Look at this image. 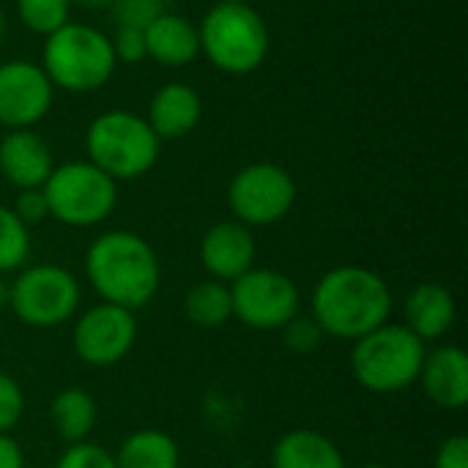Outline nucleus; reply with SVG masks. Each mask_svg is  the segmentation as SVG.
I'll list each match as a JSON object with an SVG mask.
<instances>
[{
  "label": "nucleus",
  "mask_w": 468,
  "mask_h": 468,
  "mask_svg": "<svg viewBox=\"0 0 468 468\" xmlns=\"http://www.w3.org/2000/svg\"><path fill=\"white\" fill-rule=\"evenodd\" d=\"M27 252H30V228H25L8 206H0V274L22 269Z\"/></svg>",
  "instance_id": "obj_23"
},
{
  "label": "nucleus",
  "mask_w": 468,
  "mask_h": 468,
  "mask_svg": "<svg viewBox=\"0 0 468 468\" xmlns=\"http://www.w3.org/2000/svg\"><path fill=\"white\" fill-rule=\"evenodd\" d=\"M49 217L69 228H93L104 222L118 203V184L90 162L58 165L41 186Z\"/></svg>",
  "instance_id": "obj_7"
},
{
  "label": "nucleus",
  "mask_w": 468,
  "mask_h": 468,
  "mask_svg": "<svg viewBox=\"0 0 468 468\" xmlns=\"http://www.w3.org/2000/svg\"><path fill=\"white\" fill-rule=\"evenodd\" d=\"M282 343L293 354H313L324 343V329L315 324V318H302L293 315L282 329Z\"/></svg>",
  "instance_id": "obj_25"
},
{
  "label": "nucleus",
  "mask_w": 468,
  "mask_h": 468,
  "mask_svg": "<svg viewBox=\"0 0 468 468\" xmlns=\"http://www.w3.org/2000/svg\"><path fill=\"white\" fill-rule=\"evenodd\" d=\"M0 468H25L22 447L8 433H0Z\"/></svg>",
  "instance_id": "obj_32"
},
{
  "label": "nucleus",
  "mask_w": 468,
  "mask_h": 468,
  "mask_svg": "<svg viewBox=\"0 0 468 468\" xmlns=\"http://www.w3.org/2000/svg\"><path fill=\"white\" fill-rule=\"evenodd\" d=\"M8 299H11V285L5 282V277L0 274V310L8 307Z\"/></svg>",
  "instance_id": "obj_34"
},
{
  "label": "nucleus",
  "mask_w": 468,
  "mask_h": 468,
  "mask_svg": "<svg viewBox=\"0 0 468 468\" xmlns=\"http://www.w3.org/2000/svg\"><path fill=\"white\" fill-rule=\"evenodd\" d=\"M233 318L258 332L282 329L293 315H299V288L296 282L274 269H250L230 282Z\"/></svg>",
  "instance_id": "obj_10"
},
{
  "label": "nucleus",
  "mask_w": 468,
  "mask_h": 468,
  "mask_svg": "<svg viewBox=\"0 0 468 468\" xmlns=\"http://www.w3.org/2000/svg\"><path fill=\"white\" fill-rule=\"evenodd\" d=\"M69 11H71L69 0H16L19 22L38 36H49L60 30L69 22Z\"/></svg>",
  "instance_id": "obj_24"
},
{
  "label": "nucleus",
  "mask_w": 468,
  "mask_h": 468,
  "mask_svg": "<svg viewBox=\"0 0 468 468\" xmlns=\"http://www.w3.org/2000/svg\"><path fill=\"white\" fill-rule=\"evenodd\" d=\"M271 468H346V458L329 436L302 428L277 441Z\"/></svg>",
  "instance_id": "obj_19"
},
{
  "label": "nucleus",
  "mask_w": 468,
  "mask_h": 468,
  "mask_svg": "<svg viewBox=\"0 0 468 468\" xmlns=\"http://www.w3.org/2000/svg\"><path fill=\"white\" fill-rule=\"evenodd\" d=\"M8 307L14 315L36 329H52L66 321L80 307V282L77 277L55 263H38L22 269L11 282Z\"/></svg>",
  "instance_id": "obj_8"
},
{
  "label": "nucleus",
  "mask_w": 468,
  "mask_h": 468,
  "mask_svg": "<svg viewBox=\"0 0 468 468\" xmlns=\"http://www.w3.org/2000/svg\"><path fill=\"white\" fill-rule=\"evenodd\" d=\"M85 151L88 162L118 184L145 176L159 159L162 140L145 118L129 110H110L90 121L85 132Z\"/></svg>",
  "instance_id": "obj_4"
},
{
  "label": "nucleus",
  "mask_w": 468,
  "mask_h": 468,
  "mask_svg": "<svg viewBox=\"0 0 468 468\" xmlns=\"http://www.w3.org/2000/svg\"><path fill=\"white\" fill-rule=\"evenodd\" d=\"M112 41L115 60L121 63H140L145 58V36L140 27H118Z\"/></svg>",
  "instance_id": "obj_30"
},
{
  "label": "nucleus",
  "mask_w": 468,
  "mask_h": 468,
  "mask_svg": "<svg viewBox=\"0 0 468 468\" xmlns=\"http://www.w3.org/2000/svg\"><path fill=\"white\" fill-rule=\"evenodd\" d=\"M85 274L107 304L143 310L159 291L162 269L154 247L132 230L101 233L85 255Z\"/></svg>",
  "instance_id": "obj_2"
},
{
  "label": "nucleus",
  "mask_w": 468,
  "mask_h": 468,
  "mask_svg": "<svg viewBox=\"0 0 468 468\" xmlns=\"http://www.w3.org/2000/svg\"><path fill=\"white\" fill-rule=\"evenodd\" d=\"M110 8L115 14L118 27H140V30H145L165 11L159 0H115Z\"/></svg>",
  "instance_id": "obj_26"
},
{
  "label": "nucleus",
  "mask_w": 468,
  "mask_h": 468,
  "mask_svg": "<svg viewBox=\"0 0 468 468\" xmlns=\"http://www.w3.org/2000/svg\"><path fill=\"white\" fill-rule=\"evenodd\" d=\"M11 211L19 217V222L25 228L38 225V222H44L49 217V206H47V197H44L41 189H19V197H16Z\"/></svg>",
  "instance_id": "obj_29"
},
{
  "label": "nucleus",
  "mask_w": 468,
  "mask_h": 468,
  "mask_svg": "<svg viewBox=\"0 0 468 468\" xmlns=\"http://www.w3.org/2000/svg\"><path fill=\"white\" fill-rule=\"evenodd\" d=\"M55 170L47 140L30 129H11L0 140V176L16 189H41Z\"/></svg>",
  "instance_id": "obj_14"
},
{
  "label": "nucleus",
  "mask_w": 468,
  "mask_h": 468,
  "mask_svg": "<svg viewBox=\"0 0 468 468\" xmlns=\"http://www.w3.org/2000/svg\"><path fill=\"white\" fill-rule=\"evenodd\" d=\"M52 82L30 60L0 63V123L5 129H30L52 107Z\"/></svg>",
  "instance_id": "obj_12"
},
{
  "label": "nucleus",
  "mask_w": 468,
  "mask_h": 468,
  "mask_svg": "<svg viewBox=\"0 0 468 468\" xmlns=\"http://www.w3.org/2000/svg\"><path fill=\"white\" fill-rule=\"evenodd\" d=\"M115 66L110 36L80 22H66L60 30L49 33L41 49V69L52 88L69 93L99 90L112 77Z\"/></svg>",
  "instance_id": "obj_3"
},
{
  "label": "nucleus",
  "mask_w": 468,
  "mask_h": 468,
  "mask_svg": "<svg viewBox=\"0 0 468 468\" xmlns=\"http://www.w3.org/2000/svg\"><path fill=\"white\" fill-rule=\"evenodd\" d=\"M403 315H406L403 326L409 332H414L422 343H431V340L444 337L452 329L458 304L447 285L422 282V285L411 288V293L406 296Z\"/></svg>",
  "instance_id": "obj_16"
},
{
  "label": "nucleus",
  "mask_w": 468,
  "mask_h": 468,
  "mask_svg": "<svg viewBox=\"0 0 468 468\" xmlns=\"http://www.w3.org/2000/svg\"><path fill=\"white\" fill-rule=\"evenodd\" d=\"M3 33H5V16H3V11H0V41H3Z\"/></svg>",
  "instance_id": "obj_35"
},
{
  "label": "nucleus",
  "mask_w": 468,
  "mask_h": 468,
  "mask_svg": "<svg viewBox=\"0 0 468 468\" xmlns=\"http://www.w3.org/2000/svg\"><path fill=\"white\" fill-rule=\"evenodd\" d=\"M392 291L365 266H337L326 271L313 293V318L324 335L359 340L389 324Z\"/></svg>",
  "instance_id": "obj_1"
},
{
  "label": "nucleus",
  "mask_w": 468,
  "mask_h": 468,
  "mask_svg": "<svg viewBox=\"0 0 468 468\" xmlns=\"http://www.w3.org/2000/svg\"><path fill=\"white\" fill-rule=\"evenodd\" d=\"M25 411V395L19 384L0 370V433H11Z\"/></svg>",
  "instance_id": "obj_28"
},
{
  "label": "nucleus",
  "mask_w": 468,
  "mask_h": 468,
  "mask_svg": "<svg viewBox=\"0 0 468 468\" xmlns=\"http://www.w3.org/2000/svg\"><path fill=\"white\" fill-rule=\"evenodd\" d=\"M115 0H69V5L85 8V11H96V8H110Z\"/></svg>",
  "instance_id": "obj_33"
},
{
  "label": "nucleus",
  "mask_w": 468,
  "mask_h": 468,
  "mask_svg": "<svg viewBox=\"0 0 468 468\" xmlns=\"http://www.w3.org/2000/svg\"><path fill=\"white\" fill-rule=\"evenodd\" d=\"M115 466L118 468H178L181 452L178 444L162 431H137L123 439L118 447Z\"/></svg>",
  "instance_id": "obj_21"
},
{
  "label": "nucleus",
  "mask_w": 468,
  "mask_h": 468,
  "mask_svg": "<svg viewBox=\"0 0 468 468\" xmlns=\"http://www.w3.org/2000/svg\"><path fill=\"white\" fill-rule=\"evenodd\" d=\"M203 118L200 93L184 82L162 85L148 104V126L159 140H178L189 134Z\"/></svg>",
  "instance_id": "obj_17"
},
{
  "label": "nucleus",
  "mask_w": 468,
  "mask_h": 468,
  "mask_svg": "<svg viewBox=\"0 0 468 468\" xmlns=\"http://www.w3.org/2000/svg\"><path fill=\"white\" fill-rule=\"evenodd\" d=\"M425 395L447 411H461L468 403V356L458 346H439L425 354L420 378Z\"/></svg>",
  "instance_id": "obj_15"
},
{
  "label": "nucleus",
  "mask_w": 468,
  "mask_h": 468,
  "mask_svg": "<svg viewBox=\"0 0 468 468\" xmlns=\"http://www.w3.org/2000/svg\"><path fill=\"white\" fill-rule=\"evenodd\" d=\"M137 340V318L118 304H96L74 324V351L90 367L118 365Z\"/></svg>",
  "instance_id": "obj_11"
},
{
  "label": "nucleus",
  "mask_w": 468,
  "mask_h": 468,
  "mask_svg": "<svg viewBox=\"0 0 468 468\" xmlns=\"http://www.w3.org/2000/svg\"><path fill=\"white\" fill-rule=\"evenodd\" d=\"M145 58L162 63V66H189L200 55V33L197 27L181 16L162 11L145 30Z\"/></svg>",
  "instance_id": "obj_18"
},
{
  "label": "nucleus",
  "mask_w": 468,
  "mask_h": 468,
  "mask_svg": "<svg viewBox=\"0 0 468 468\" xmlns=\"http://www.w3.org/2000/svg\"><path fill=\"white\" fill-rule=\"evenodd\" d=\"M55 468H118L115 458L90 441H80V444H69V450L58 458Z\"/></svg>",
  "instance_id": "obj_27"
},
{
  "label": "nucleus",
  "mask_w": 468,
  "mask_h": 468,
  "mask_svg": "<svg viewBox=\"0 0 468 468\" xmlns=\"http://www.w3.org/2000/svg\"><path fill=\"white\" fill-rule=\"evenodd\" d=\"M228 203L236 214V222L247 228L274 225L293 208L296 184L285 167L255 162L233 176L228 186Z\"/></svg>",
  "instance_id": "obj_9"
},
{
  "label": "nucleus",
  "mask_w": 468,
  "mask_h": 468,
  "mask_svg": "<svg viewBox=\"0 0 468 468\" xmlns=\"http://www.w3.org/2000/svg\"><path fill=\"white\" fill-rule=\"evenodd\" d=\"M184 313L195 326H203V329L222 326L228 318H233L230 285L219 280H203L192 285L184 299Z\"/></svg>",
  "instance_id": "obj_22"
},
{
  "label": "nucleus",
  "mask_w": 468,
  "mask_h": 468,
  "mask_svg": "<svg viewBox=\"0 0 468 468\" xmlns=\"http://www.w3.org/2000/svg\"><path fill=\"white\" fill-rule=\"evenodd\" d=\"M200 52L225 74H250L269 55V27L263 16L241 3L222 0L200 22Z\"/></svg>",
  "instance_id": "obj_5"
},
{
  "label": "nucleus",
  "mask_w": 468,
  "mask_h": 468,
  "mask_svg": "<svg viewBox=\"0 0 468 468\" xmlns=\"http://www.w3.org/2000/svg\"><path fill=\"white\" fill-rule=\"evenodd\" d=\"M433 468H468V439L450 436L439 444Z\"/></svg>",
  "instance_id": "obj_31"
},
{
  "label": "nucleus",
  "mask_w": 468,
  "mask_h": 468,
  "mask_svg": "<svg viewBox=\"0 0 468 468\" xmlns=\"http://www.w3.org/2000/svg\"><path fill=\"white\" fill-rule=\"evenodd\" d=\"M200 261L211 280L233 282L255 263V236L247 225L230 219L217 222L200 241Z\"/></svg>",
  "instance_id": "obj_13"
},
{
  "label": "nucleus",
  "mask_w": 468,
  "mask_h": 468,
  "mask_svg": "<svg viewBox=\"0 0 468 468\" xmlns=\"http://www.w3.org/2000/svg\"><path fill=\"white\" fill-rule=\"evenodd\" d=\"M425 354V343L403 324H384L354 340L351 373L367 392L395 395L417 384Z\"/></svg>",
  "instance_id": "obj_6"
},
{
  "label": "nucleus",
  "mask_w": 468,
  "mask_h": 468,
  "mask_svg": "<svg viewBox=\"0 0 468 468\" xmlns=\"http://www.w3.org/2000/svg\"><path fill=\"white\" fill-rule=\"evenodd\" d=\"M49 422L66 444H80L96 425V400L85 389L69 387L52 398Z\"/></svg>",
  "instance_id": "obj_20"
},
{
  "label": "nucleus",
  "mask_w": 468,
  "mask_h": 468,
  "mask_svg": "<svg viewBox=\"0 0 468 468\" xmlns=\"http://www.w3.org/2000/svg\"><path fill=\"white\" fill-rule=\"evenodd\" d=\"M362 468H389V466H384V463H367V466H362Z\"/></svg>",
  "instance_id": "obj_36"
}]
</instances>
